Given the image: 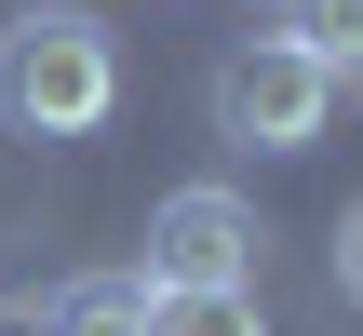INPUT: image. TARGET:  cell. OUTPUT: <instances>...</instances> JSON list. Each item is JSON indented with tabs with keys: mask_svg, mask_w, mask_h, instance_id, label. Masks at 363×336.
I'll return each mask as SVG.
<instances>
[{
	"mask_svg": "<svg viewBox=\"0 0 363 336\" xmlns=\"http://www.w3.org/2000/svg\"><path fill=\"white\" fill-rule=\"evenodd\" d=\"M337 296H350V310H363V202H350V215H337Z\"/></svg>",
	"mask_w": 363,
	"mask_h": 336,
	"instance_id": "obj_7",
	"label": "cell"
},
{
	"mask_svg": "<svg viewBox=\"0 0 363 336\" xmlns=\"http://www.w3.org/2000/svg\"><path fill=\"white\" fill-rule=\"evenodd\" d=\"M148 336H269V310H256V283H229V296H148Z\"/></svg>",
	"mask_w": 363,
	"mask_h": 336,
	"instance_id": "obj_6",
	"label": "cell"
},
{
	"mask_svg": "<svg viewBox=\"0 0 363 336\" xmlns=\"http://www.w3.org/2000/svg\"><path fill=\"white\" fill-rule=\"evenodd\" d=\"M54 336H148V283L135 269H81V283H54Z\"/></svg>",
	"mask_w": 363,
	"mask_h": 336,
	"instance_id": "obj_4",
	"label": "cell"
},
{
	"mask_svg": "<svg viewBox=\"0 0 363 336\" xmlns=\"http://www.w3.org/2000/svg\"><path fill=\"white\" fill-rule=\"evenodd\" d=\"M0 336H54V323H40V310H13V323H0Z\"/></svg>",
	"mask_w": 363,
	"mask_h": 336,
	"instance_id": "obj_8",
	"label": "cell"
},
{
	"mask_svg": "<svg viewBox=\"0 0 363 336\" xmlns=\"http://www.w3.org/2000/svg\"><path fill=\"white\" fill-rule=\"evenodd\" d=\"M269 13H283V40H296L323 81H350V67H363V0H269Z\"/></svg>",
	"mask_w": 363,
	"mask_h": 336,
	"instance_id": "obj_5",
	"label": "cell"
},
{
	"mask_svg": "<svg viewBox=\"0 0 363 336\" xmlns=\"http://www.w3.org/2000/svg\"><path fill=\"white\" fill-rule=\"evenodd\" d=\"M121 121V40L81 13V0H27L0 27V135L27 148H81Z\"/></svg>",
	"mask_w": 363,
	"mask_h": 336,
	"instance_id": "obj_1",
	"label": "cell"
},
{
	"mask_svg": "<svg viewBox=\"0 0 363 336\" xmlns=\"http://www.w3.org/2000/svg\"><path fill=\"white\" fill-rule=\"evenodd\" d=\"M323 108H337V81H323L283 27H256V40L216 54V135H229V148L296 162V148H323Z\"/></svg>",
	"mask_w": 363,
	"mask_h": 336,
	"instance_id": "obj_2",
	"label": "cell"
},
{
	"mask_svg": "<svg viewBox=\"0 0 363 336\" xmlns=\"http://www.w3.org/2000/svg\"><path fill=\"white\" fill-rule=\"evenodd\" d=\"M148 296H229V283H256V215L229 202V189H175V202H148V269H135Z\"/></svg>",
	"mask_w": 363,
	"mask_h": 336,
	"instance_id": "obj_3",
	"label": "cell"
}]
</instances>
